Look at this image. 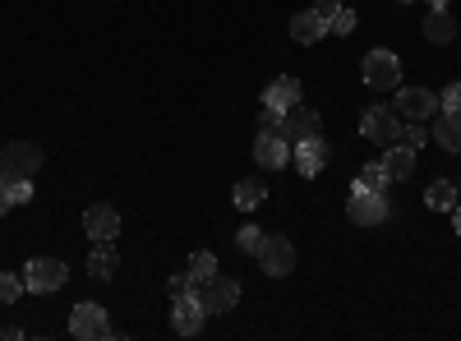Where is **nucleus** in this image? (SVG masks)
I'll return each mask as SVG.
<instances>
[{
    "mask_svg": "<svg viewBox=\"0 0 461 341\" xmlns=\"http://www.w3.org/2000/svg\"><path fill=\"white\" fill-rule=\"evenodd\" d=\"M42 148L37 143H5L0 148V175L5 180H32L37 171H42Z\"/></svg>",
    "mask_w": 461,
    "mask_h": 341,
    "instance_id": "1",
    "label": "nucleus"
},
{
    "mask_svg": "<svg viewBox=\"0 0 461 341\" xmlns=\"http://www.w3.org/2000/svg\"><path fill=\"white\" fill-rule=\"evenodd\" d=\"M360 134L378 148H393V143H402V116L388 111V106H369L360 116Z\"/></svg>",
    "mask_w": 461,
    "mask_h": 341,
    "instance_id": "2",
    "label": "nucleus"
},
{
    "mask_svg": "<svg viewBox=\"0 0 461 341\" xmlns=\"http://www.w3.org/2000/svg\"><path fill=\"white\" fill-rule=\"evenodd\" d=\"M69 332L79 337V341H102L111 337V319L102 305H93V300H79V305L69 310Z\"/></svg>",
    "mask_w": 461,
    "mask_h": 341,
    "instance_id": "3",
    "label": "nucleus"
},
{
    "mask_svg": "<svg viewBox=\"0 0 461 341\" xmlns=\"http://www.w3.org/2000/svg\"><path fill=\"white\" fill-rule=\"evenodd\" d=\"M360 74H365V88H397V84H402V60H397L393 51L374 47V51L365 56Z\"/></svg>",
    "mask_w": 461,
    "mask_h": 341,
    "instance_id": "4",
    "label": "nucleus"
},
{
    "mask_svg": "<svg viewBox=\"0 0 461 341\" xmlns=\"http://www.w3.org/2000/svg\"><path fill=\"white\" fill-rule=\"evenodd\" d=\"M69 282V268L60 258H32L28 268H23V286L32 291V295H47V291H60Z\"/></svg>",
    "mask_w": 461,
    "mask_h": 341,
    "instance_id": "5",
    "label": "nucleus"
},
{
    "mask_svg": "<svg viewBox=\"0 0 461 341\" xmlns=\"http://www.w3.org/2000/svg\"><path fill=\"white\" fill-rule=\"evenodd\" d=\"M346 212H351L356 226H378V221H388V199H383L378 189H360V184H351Z\"/></svg>",
    "mask_w": 461,
    "mask_h": 341,
    "instance_id": "6",
    "label": "nucleus"
},
{
    "mask_svg": "<svg viewBox=\"0 0 461 341\" xmlns=\"http://www.w3.org/2000/svg\"><path fill=\"white\" fill-rule=\"evenodd\" d=\"M203 319H208V310H203L199 291L171 300V328H176L180 337H199V332H203Z\"/></svg>",
    "mask_w": 461,
    "mask_h": 341,
    "instance_id": "7",
    "label": "nucleus"
},
{
    "mask_svg": "<svg viewBox=\"0 0 461 341\" xmlns=\"http://www.w3.org/2000/svg\"><path fill=\"white\" fill-rule=\"evenodd\" d=\"M254 258L263 263L267 277H286V273L295 268V245H291L286 236H263V245H258Z\"/></svg>",
    "mask_w": 461,
    "mask_h": 341,
    "instance_id": "8",
    "label": "nucleus"
},
{
    "mask_svg": "<svg viewBox=\"0 0 461 341\" xmlns=\"http://www.w3.org/2000/svg\"><path fill=\"white\" fill-rule=\"evenodd\" d=\"M291 166H295L304 180H314V175L328 166V139H323V134H310L304 143H295V148H291Z\"/></svg>",
    "mask_w": 461,
    "mask_h": 341,
    "instance_id": "9",
    "label": "nucleus"
},
{
    "mask_svg": "<svg viewBox=\"0 0 461 341\" xmlns=\"http://www.w3.org/2000/svg\"><path fill=\"white\" fill-rule=\"evenodd\" d=\"M291 148L295 143H304V139H310V134H319V111L314 106H304V102H295L291 111H282V130H277Z\"/></svg>",
    "mask_w": 461,
    "mask_h": 341,
    "instance_id": "10",
    "label": "nucleus"
},
{
    "mask_svg": "<svg viewBox=\"0 0 461 341\" xmlns=\"http://www.w3.org/2000/svg\"><path fill=\"white\" fill-rule=\"evenodd\" d=\"M397 116H406V121H434L438 116V97L429 88H402L397 84Z\"/></svg>",
    "mask_w": 461,
    "mask_h": 341,
    "instance_id": "11",
    "label": "nucleus"
},
{
    "mask_svg": "<svg viewBox=\"0 0 461 341\" xmlns=\"http://www.w3.org/2000/svg\"><path fill=\"white\" fill-rule=\"evenodd\" d=\"M254 162H258L263 171H282V166H291V143H286L282 134L258 130V139H254Z\"/></svg>",
    "mask_w": 461,
    "mask_h": 341,
    "instance_id": "12",
    "label": "nucleus"
},
{
    "mask_svg": "<svg viewBox=\"0 0 461 341\" xmlns=\"http://www.w3.org/2000/svg\"><path fill=\"white\" fill-rule=\"evenodd\" d=\"M199 300H203V310H208V314H230V310H236V300H240V282L212 277V282H203Z\"/></svg>",
    "mask_w": 461,
    "mask_h": 341,
    "instance_id": "13",
    "label": "nucleus"
},
{
    "mask_svg": "<svg viewBox=\"0 0 461 341\" xmlns=\"http://www.w3.org/2000/svg\"><path fill=\"white\" fill-rule=\"evenodd\" d=\"M84 231H88L93 240H115V236H121V212H115L111 203L84 208Z\"/></svg>",
    "mask_w": 461,
    "mask_h": 341,
    "instance_id": "14",
    "label": "nucleus"
},
{
    "mask_svg": "<svg viewBox=\"0 0 461 341\" xmlns=\"http://www.w3.org/2000/svg\"><path fill=\"white\" fill-rule=\"evenodd\" d=\"M291 37H295V42H304V47H314L319 37H328V14H323V10H300V14H291Z\"/></svg>",
    "mask_w": 461,
    "mask_h": 341,
    "instance_id": "15",
    "label": "nucleus"
},
{
    "mask_svg": "<svg viewBox=\"0 0 461 341\" xmlns=\"http://www.w3.org/2000/svg\"><path fill=\"white\" fill-rule=\"evenodd\" d=\"M415 166H420V157H415V148H411V143H393L388 153H383V171L393 175V184H397V180H411Z\"/></svg>",
    "mask_w": 461,
    "mask_h": 341,
    "instance_id": "16",
    "label": "nucleus"
},
{
    "mask_svg": "<svg viewBox=\"0 0 461 341\" xmlns=\"http://www.w3.org/2000/svg\"><path fill=\"white\" fill-rule=\"evenodd\" d=\"M300 102V79L295 74H282L277 84H267V93H263V106H273V111H291Z\"/></svg>",
    "mask_w": 461,
    "mask_h": 341,
    "instance_id": "17",
    "label": "nucleus"
},
{
    "mask_svg": "<svg viewBox=\"0 0 461 341\" xmlns=\"http://www.w3.org/2000/svg\"><path fill=\"white\" fill-rule=\"evenodd\" d=\"M425 37H429L434 47L452 42V37H456V14H452L447 5H443V10H429V14H425Z\"/></svg>",
    "mask_w": 461,
    "mask_h": 341,
    "instance_id": "18",
    "label": "nucleus"
},
{
    "mask_svg": "<svg viewBox=\"0 0 461 341\" xmlns=\"http://www.w3.org/2000/svg\"><path fill=\"white\" fill-rule=\"evenodd\" d=\"M121 268V258H115V249H111V240H97V249L88 254V273L97 277V282H111V273Z\"/></svg>",
    "mask_w": 461,
    "mask_h": 341,
    "instance_id": "19",
    "label": "nucleus"
},
{
    "mask_svg": "<svg viewBox=\"0 0 461 341\" xmlns=\"http://www.w3.org/2000/svg\"><path fill=\"white\" fill-rule=\"evenodd\" d=\"M434 139H438V148H447V153H461V116H443L434 121Z\"/></svg>",
    "mask_w": 461,
    "mask_h": 341,
    "instance_id": "20",
    "label": "nucleus"
},
{
    "mask_svg": "<svg viewBox=\"0 0 461 341\" xmlns=\"http://www.w3.org/2000/svg\"><path fill=\"white\" fill-rule=\"evenodd\" d=\"M189 277H194L199 286L212 282V277H217V258H212L208 249H194V254H189Z\"/></svg>",
    "mask_w": 461,
    "mask_h": 341,
    "instance_id": "21",
    "label": "nucleus"
},
{
    "mask_svg": "<svg viewBox=\"0 0 461 341\" xmlns=\"http://www.w3.org/2000/svg\"><path fill=\"white\" fill-rule=\"evenodd\" d=\"M356 184L360 189H378V194H388V184H393V175L388 171H383V162H369L360 175H356Z\"/></svg>",
    "mask_w": 461,
    "mask_h": 341,
    "instance_id": "22",
    "label": "nucleus"
},
{
    "mask_svg": "<svg viewBox=\"0 0 461 341\" xmlns=\"http://www.w3.org/2000/svg\"><path fill=\"white\" fill-rule=\"evenodd\" d=\"M230 199H236V208H240V212H254V208L263 203V184H258V180H240Z\"/></svg>",
    "mask_w": 461,
    "mask_h": 341,
    "instance_id": "23",
    "label": "nucleus"
},
{
    "mask_svg": "<svg viewBox=\"0 0 461 341\" xmlns=\"http://www.w3.org/2000/svg\"><path fill=\"white\" fill-rule=\"evenodd\" d=\"M452 199H456V184H447V180H434V184H429V194H425V203H429L434 212H447Z\"/></svg>",
    "mask_w": 461,
    "mask_h": 341,
    "instance_id": "24",
    "label": "nucleus"
},
{
    "mask_svg": "<svg viewBox=\"0 0 461 341\" xmlns=\"http://www.w3.org/2000/svg\"><path fill=\"white\" fill-rule=\"evenodd\" d=\"M28 286H23V277H14V273H0V305H14V300L23 295Z\"/></svg>",
    "mask_w": 461,
    "mask_h": 341,
    "instance_id": "25",
    "label": "nucleus"
},
{
    "mask_svg": "<svg viewBox=\"0 0 461 341\" xmlns=\"http://www.w3.org/2000/svg\"><path fill=\"white\" fill-rule=\"evenodd\" d=\"M328 32H337V37L356 32V14L346 10V5H341V10H332V14H328Z\"/></svg>",
    "mask_w": 461,
    "mask_h": 341,
    "instance_id": "26",
    "label": "nucleus"
},
{
    "mask_svg": "<svg viewBox=\"0 0 461 341\" xmlns=\"http://www.w3.org/2000/svg\"><path fill=\"white\" fill-rule=\"evenodd\" d=\"M258 245H263L258 226H240V231H236V249H240V254H258Z\"/></svg>",
    "mask_w": 461,
    "mask_h": 341,
    "instance_id": "27",
    "label": "nucleus"
},
{
    "mask_svg": "<svg viewBox=\"0 0 461 341\" xmlns=\"http://www.w3.org/2000/svg\"><path fill=\"white\" fill-rule=\"evenodd\" d=\"M438 111H447V116H461V84H447L438 93Z\"/></svg>",
    "mask_w": 461,
    "mask_h": 341,
    "instance_id": "28",
    "label": "nucleus"
},
{
    "mask_svg": "<svg viewBox=\"0 0 461 341\" xmlns=\"http://www.w3.org/2000/svg\"><path fill=\"white\" fill-rule=\"evenodd\" d=\"M429 139V130H425V121H411V125H402V143H411L415 153H420V143Z\"/></svg>",
    "mask_w": 461,
    "mask_h": 341,
    "instance_id": "29",
    "label": "nucleus"
},
{
    "mask_svg": "<svg viewBox=\"0 0 461 341\" xmlns=\"http://www.w3.org/2000/svg\"><path fill=\"white\" fill-rule=\"evenodd\" d=\"M10 203H14V208L32 203V180H10Z\"/></svg>",
    "mask_w": 461,
    "mask_h": 341,
    "instance_id": "30",
    "label": "nucleus"
},
{
    "mask_svg": "<svg viewBox=\"0 0 461 341\" xmlns=\"http://www.w3.org/2000/svg\"><path fill=\"white\" fill-rule=\"evenodd\" d=\"M258 130H267V134H277V130H282V111H273V106H263V116H258Z\"/></svg>",
    "mask_w": 461,
    "mask_h": 341,
    "instance_id": "31",
    "label": "nucleus"
},
{
    "mask_svg": "<svg viewBox=\"0 0 461 341\" xmlns=\"http://www.w3.org/2000/svg\"><path fill=\"white\" fill-rule=\"evenodd\" d=\"M10 208H14V203H10V180H5V175H0V217H5Z\"/></svg>",
    "mask_w": 461,
    "mask_h": 341,
    "instance_id": "32",
    "label": "nucleus"
},
{
    "mask_svg": "<svg viewBox=\"0 0 461 341\" xmlns=\"http://www.w3.org/2000/svg\"><path fill=\"white\" fill-rule=\"evenodd\" d=\"M346 0H314V10H323V14H332V10H341Z\"/></svg>",
    "mask_w": 461,
    "mask_h": 341,
    "instance_id": "33",
    "label": "nucleus"
},
{
    "mask_svg": "<svg viewBox=\"0 0 461 341\" xmlns=\"http://www.w3.org/2000/svg\"><path fill=\"white\" fill-rule=\"evenodd\" d=\"M425 5H429V10H443V5H452V0H425Z\"/></svg>",
    "mask_w": 461,
    "mask_h": 341,
    "instance_id": "34",
    "label": "nucleus"
},
{
    "mask_svg": "<svg viewBox=\"0 0 461 341\" xmlns=\"http://www.w3.org/2000/svg\"><path fill=\"white\" fill-rule=\"evenodd\" d=\"M452 221H456V236H461V203L452 208Z\"/></svg>",
    "mask_w": 461,
    "mask_h": 341,
    "instance_id": "35",
    "label": "nucleus"
},
{
    "mask_svg": "<svg viewBox=\"0 0 461 341\" xmlns=\"http://www.w3.org/2000/svg\"><path fill=\"white\" fill-rule=\"evenodd\" d=\"M402 5H411V0H402Z\"/></svg>",
    "mask_w": 461,
    "mask_h": 341,
    "instance_id": "36",
    "label": "nucleus"
}]
</instances>
